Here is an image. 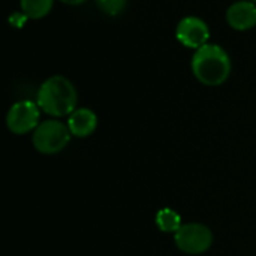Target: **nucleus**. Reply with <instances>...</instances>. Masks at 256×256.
<instances>
[{
    "mask_svg": "<svg viewBox=\"0 0 256 256\" xmlns=\"http://www.w3.org/2000/svg\"><path fill=\"white\" fill-rule=\"evenodd\" d=\"M36 104L40 111L51 117H69L76 110L78 93L72 81L66 76L54 75L40 84L36 94Z\"/></svg>",
    "mask_w": 256,
    "mask_h": 256,
    "instance_id": "1",
    "label": "nucleus"
},
{
    "mask_svg": "<svg viewBox=\"0 0 256 256\" xmlns=\"http://www.w3.org/2000/svg\"><path fill=\"white\" fill-rule=\"evenodd\" d=\"M192 74L204 86L216 87L224 84L231 75V58L228 52L216 44H206L192 57Z\"/></svg>",
    "mask_w": 256,
    "mask_h": 256,
    "instance_id": "2",
    "label": "nucleus"
},
{
    "mask_svg": "<svg viewBox=\"0 0 256 256\" xmlns=\"http://www.w3.org/2000/svg\"><path fill=\"white\" fill-rule=\"evenodd\" d=\"M70 130L68 124H63L60 120L51 118L39 123L33 130L32 144L36 152L42 154H56L66 148L70 141Z\"/></svg>",
    "mask_w": 256,
    "mask_h": 256,
    "instance_id": "3",
    "label": "nucleus"
},
{
    "mask_svg": "<svg viewBox=\"0 0 256 256\" xmlns=\"http://www.w3.org/2000/svg\"><path fill=\"white\" fill-rule=\"evenodd\" d=\"M176 246L189 255H201L213 244V232L202 224H184L174 234Z\"/></svg>",
    "mask_w": 256,
    "mask_h": 256,
    "instance_id": "4",
    "label": "nucleus"
},
{
    "mask_svg": "<svg viewBox=\"0 0 256 256\" xmlns=\"http://www.w3.org/2000/svg\"><path fill=\"white\" fill-rule=\"evenodd\" d=\"M40 108L36 102L24 99L15 102L6 114V126L15 135H26L39 126Z\"/></svg>",
    "mask_w": 256,
    "mask_h": 256,
    "instance_id": "5",
    "label": "nucleus"
},
{
    "mask_svg": "<svg viewBox=\"0 0 256 256\" xmlns=\"http://www.w3.org/2000/svg\"><path fill=\"white\" fill-rule=\"evenodd\" d=\"M176 38L183 46L196 51L198 48L208 44L210 28L207 22L198 16H184L177 24Z\"/></svg>",
    "mask_w": 256,
    "mask_h": 256,
    "instance_id": "6",
    "label": "nucleus"
},
{
    "mask_svg": "<svg viewBox=\"0 0 256 256\" xmlns=\"http://www.w3.org/2000/svg\"><path fill=\"white\" fill-rule=\"evenodd\" d=\"M226 22L238 32L254 28L256 26V3L252 0H240L232 3L226 10Z\"/></svg>",
    "mask_w": 256,
    "mask_h": 256,
    "instance_id": "7",
    "label": "nucleus"
},
{
    "mask_svg": "<svg viewBox=\"0 0 256 256\" xmlns=\"http://www.w3.org/2000/svg\"><path fill=\"white\" fill-rule=\"evenodd\" d=\"M68 128L76 138L90 136L98 128V116L90 108H76L68 117Z\"/></svg>",
    "mask_w": 256,
    "mask_h": 256,
    "instance_id": "8",
    "label": "nucleus"
},
{
    "mask_svg": "<svg viewBox=\"0 0 256 256\" xmlns=\"http://www.w3.org/2000/svg\"><path fill=\"white\" fill-rule=\"evenodd\" d=\"M54 0H20L21 14L30 20H40L50 14Z\"/></svg>",
    "mask_w": 256,
    "mask_h": 256,
    "instance_id": "9",
    "label": "nucleus"
},
{
    "mask_svg": "<svg viewBox=\"0 0 256 256\" xmlns=\"http://www.w3.org/2000/svg\"><path fill=\"white\" fill-rule=\"evenodd\" d=\"M156 225L162 232H177L182 228V216L172 208H160L156 213Z\"/></svg>",
    "mask_w": 256,
    "mask_h": 256,
    "instance_id": "10",
    "label": "nucleus"
},
{
    "mask_svg": "<svg viewBox=\"0 0 256 256\" xmlns=\"http://www.w3.org/2000/svg\"><path fill=\"white\" fill-rule=\"evenodd\" d=\"M94 2L104 14L111 16L120 15L128 6V0H94Z\"/></svg>",
    "mask_w": 256,
    "mask_h": 256,
    "instance_id": "11",
    "label": "nucleus"
},
{
    "mask_svg": "<svg viewBox=\"0 0 256 256\" xmlns=\"http://www.w3.org/2000/svg\"><path fill=\"white\" fill-rule=\"evenodd\" d=\"M60 2H63V3H66V4H70V6H76V4L84 3L86 0H60Z\"/></svg>",
    "mask_w": 256,
    "mask_h": 256,
    "instance_id": "12",
    "label": "nucleus"
},
{
    "mask_svg": "<svg viewBox=\"0 0 256 256\" xmlns=\"http://www.w3.org/2000/svg\"><path fill=\"white\" fill-rule=\"evenodd\" d=\"M252 2H254V3H256V0H252Z\"/></svg>",
    "mask_w": 256,
    "mask_h": 256,
    "instance_id": "13",
    "label": "nucleus"
}]
</instances>
